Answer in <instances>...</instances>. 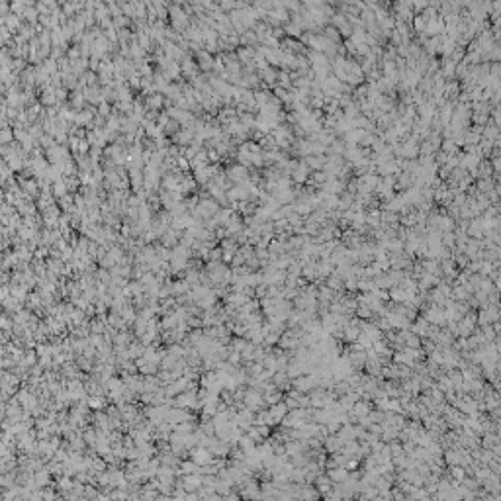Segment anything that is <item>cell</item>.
<instances>
[{"label":"cell","instance_id":"1","mask_svg":"<svg viewBox=\"0 0 501 501\" xmlns=\"http://www.w3.org/2000/svg\"><path fill=\"white\" fill-rule=\"evenodd\" d=\"M423 319L429 321L431 325H444L446 319H444V312L440 306H435V304H429V306H423Z\"/></svg>","mask_w":501,"mask_h":501},{"label":"cell","instance_id":"2","mask_svg":"<svg viewBox=\"0 0 501 501\" xmlns=\"http://www.w3.org/2000/svg\"><path fill=\"white\" fill-rule=\"evenodd\" d=\"M245 404L249 406L250 411H258L260 407L264 406V400H262V394L254 388H250L249 392L245 394Z\"/></svg>","mask_w":501,"mask_h":501},{"label":"cell","instance_id":"3","mask_svg":"<svg viewBox=\"0 0 501 501\" xmlns=\"http://www.w3.org/2000/svg\"><path fill=\"white\" fill-rule=\"evenodd\" d=\"M290 409L288 406L284 404V402H278V404H272V406L268 407V415H270V421H272V425H276V423H280L282 419H284V415L288 413Z\"/></svg>","mask_w":501,"mask_h":501},{"label":"cell","instance_id":"4","mask_svg":"<svg viewBox=\"0 0 501 501\" xmlns=\"http://www.w3.org/2000/svg\"><path fill=\"white\" fill-rule=\"evenodd\" d=\"M431 327H433V325H431L429 321H425L423 317H419L415 323H411V325H409V329H411L417 337H423V339H427V337L431 335Z\"/></svg>","mask_w":501,"mask_h":501},{"label":"cell","instance_id":"5","mask_svg":"<svg viewBox=\"0 0 501 501\" xmlns=\"http://www.w3.org/2000/svg\"><path fill=\"white\" fill-rule=\"evenodd\" d=\"M327 478L333 482V484H341L348 478V470L344 466H333V468H327Z\"/></svg>","mask_w":501,"mask_h":501},{"label":"cell","instance_id":"6","mask_svg":"<svg viewBox=\"0 0 501 501\" xmlns=\"http://www.w3.org/2000/svg\"><path fill=\"white\" fill-rule=\"evenodd\" d=\"M448 476H450V480L452 482H456V484H460L464 478H466V470L462 468L460 464H456V466H450V472H448Z\"/></svg>","mask_w":501,"mask_h":501},{"label":"cell","instance_id":"7","mask_svg":"<svg viewBox=\"0 0 501 501\" xmlns=\"http://www.w3.org/2000/svg\"><path fill=\"white\" fill-rule=\"evenodd\" d=\"M440 243H444V245H450V247H452V245H454V235H452V233H446V237H444Z\"/></svg>","mask_w":501,"mask_h":501}]
</instances>
